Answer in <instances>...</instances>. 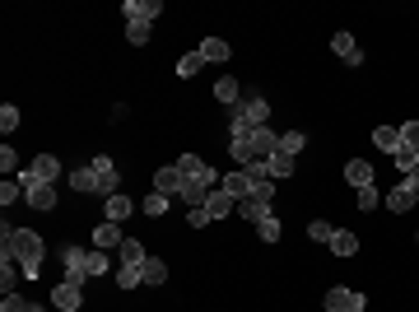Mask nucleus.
Listing matches in <instances>:
<instances>
[{"instance_id":"nucleus-1","label":"nucleus","mask_w":419,"mask_h":312,"mask_svg":"<svg viewBox=\"0 0 419 312\" xmlns=\"http://www.w3.org/2000/svg\"><path fill=\"white\" fill-rule=\"evenodd\" d=\"M42 238L33 233V229H10V224H5V229H0V252H10L14 261H19V275L23 279H38L42 275Z\"/></svg>"},{"instance_id":"nucleus-2","label":"nucleus","mask_w":419,"mask_h":312,"mask_svg":"<svg viewBox=\"0 0 419 312\" xmlns=\"http://www.w3.org/2000/svg\"><path fill=\"white\" fill-rule=\"evenodd\" d=\"M233 117H238V122H247V126H270V103H265L256 89H243V98H238Z\"/></svg>"},{"instance_id":"nucleus-3","label":"nucleus","mask_w":419,"mask_h":312,"mask_svg":"<svg viewBox=\"0 0 419 312\" xmlns=\"http://www.w3.org/2000/svg\"><path fill=\"white\" fill-rule=\"evenodd\" d=\"M52 308L56 312H79L84 308V284H70V279L52 284Z\"/></svg>"},{"instance_id":"nucleus-4","label":"nucleus","mask_w":419,"mask_h":312,"mask_svg":"<svg viewBox=\"0 0 419 312\" xmlns=\"http://www.w3.org/2000/svg\"><path fill=\"white\" fill-rule=\"evenodd\" d=\"M84 261H88V252H84V247H75V243H70V247H61V266H66V279H70V284H84V279H88Z\"/></svg>"},{"instance_id":"nucleus-5","label":"nucleus","mask_w":419,"mask_h":312,"mask_svg":"<svg viewBox=\"0 0 419 312\" xmlns=\"http://www.w3.org/2000/svg\"><path fill=\"white\" fill-rule=\"evenodd\" d=\"M247 145H252L256 158H270V154H280V131L275 126H256V131L247 135Z\"/></svg>"},{"instance_id":"nucleus-6","label":"nucleus","mask_w":419,"mask_h":312,"mask_svg":"<svg viewBox=\"0 0 419 312\" xmlns=\"http://www.w3.org/2000/svg\"><path fill=\"white\" fill-rule=\"evenodd\" d=\"M122 14H126V23H154L159 14H163V5H159V0H126Z\"/></svg>"},{"instance_id":"nucleus-7","label":"nucleus","mask_w":419,"mask_h":312,"mask_svg":"<svg viewBox=\"0 0 419 312\" xmlns=\"http://www.w3.org/2000/svg\"><path fill=\"white\" fill-rule=\"evenodd\" d=\"M182 187H187V178H182V168L168 163L154 173V191H163V196H182Z\"/></svg>"},{"instance_id":"nucleus-8","label":"nucleus","mask_w":419,"mask_h":312,"mask_svg":"<svg viewBox=\"0 0 419 312\" xmlns=\"http://www.w3.org/2000/svg\"><path fill=\"white\" fill-rule=\"evenodd\" d=\"M219 187H224V191H229L233 201H247V196H252V187H256V182H252V178H247L243 168H233V173H224V178H219Z\"/></svg>"},{"instance_id":"nucleus-9","label":"nucleus","mask_w":419,"mask_h":312,"mask_svg":"<svg viewBox=\"0 0 419 312\" xmlns=\"http://www.w3.org/2000/svg\"><path fill=\"white\" fill-rule=\"evenodd\" d=\"M122 243H126L122 224H108V219H103L98 229H93V247H98V252H112V247H122Z\"/></svg>"},{"instance_id":"nucleus-10","label":"nucleus","mask_w":419,"mask_h":312,"mask_svg":"<svg viewBox=\"0 0 419 312\" xmlns=\"http://www.w3.org/2000/svg\"><path fill=\"white\" fill-rule=\"evenodd\" d=\"M131 210H135V201H131V196H122V191L103 201V219H108V224H122V219H131Z\"/></svg>"},{"instance_id":"nucleus-11","label":"nucleus","mask_w":419,"mask_h":312,"mask_svg":"<svg viewBox=\"0 0 419 312\" xmlns=\"http://www.w3.org/2000/svg\"><path fill=\"white\" fill-rule=\"evenodd\" d=\"M331 52L340 56L345 66H364V52H359V42H354L350 33H335V37H331Z\"/></svg>"},{"instance_id":"nucleus-12","label":"nucleus","mask_w":419,"mask_h":312,"mask_svg":"<svg viewBox=\"0 0 419 312\" xmlns=\"http://www.w3.org/2000/svg\"><path fill=\"white\" fill-rule=\"evenodd\" d=\"M28 173H33L38 182H52V187H56V178H61V158H56V154H38L33 163H28Z\"/></svg>"},{"instance_id":"nucleus-13","label":"nucleus","mask_w":419,"mask_h":312,"mask_svg":"<svg viewBox=\"0 0 419 312\" xmlns=\"http://www.w3.org/2000/svg\"><path fill=\"white\" fill-rule=\"evenodd\" d=\"M415 201H419V191H415V187H406V182L386 191V210H391V214H406Z\"/></svg>"},{"instance_id":"nucleus-14","label":"nucleus","mask_w":419,"mask_h":312,"mask_svg":"<svg viewBox=\"0 0 419 312\" xmlns=\"http://www.w3.org/2000/svg\"><path fill=\"white\" fill-rule=\"evenodd\" d=\"M233 205H238V201H233V196H229L224 187H214V191L205 196V210H210V219H229V214H233Z\"/></svg>"},{"instance_id":"nucleus-15","label":"nucleus","mask_w":419,"mask_h":312,"mask_svg":"<svg viewBox=\"0 0 419 312\" xmlns=\"http://www.w3.org/2000/svg\"><path fill=\"white\" fill-rule=\"evenodd\" d=\"M345 182H350L354 191H359V187H373V163H364V158H350V163H345Z\"/></svg>"},{"instance_id":"nucleus-16","label":"nucleus","mask_w":419,"mask_h":312,"mask_svg":"<svg viewBox=\"0 0 419 312\" xmlns=\"http://www.w3.org/2000/svg\"><path fill=\"white\" fill-rule=\"evenodd\" d=\"M70 187H75L79 196H98V173H93V163L75 168V173H70Z\"/></svg>"},{"instance_id":"nucleus-17","label":"nucleus","mask_w":419,"mask_h":312,"mask_svg":"<svg viewBox=\"0 0 419 312\" xmlns=\"http://www.w3.org/2000/svg\"><path fill=\"white\" fill-rule=\"evenodd\" d=\"M373 145L382 149V154H396V149H401V126H377V131H373Z\"/></svg>"},{"instance_id":"nucleus-18","label":"nucleus","mask_w":419,"mask_h":312,"mask_svg":"<svg viewBox=\"0 0 419 312\" xmlns=\"http://www.w3.org/2000/svg\"><path fill=\"white\" fill-rule=\"evenodd\" d=\"M214 98H219V103H229V108H238V98H243V84L224 75L219 84H214Z\"/></svg>"},{"instance_id":"nucleus-19","label":"nucleus","mask_w":419,"mask_h":312,"mask_svg":"<svg viewBox=\"0 0 419 312\" xmlns=\"http://www.w3.org/2000/svg\"><path fill=\"white\" fill-rule=\"evenodd\" d=\"M303 145H308V135H303V131H280V154L298 158V154H303Z\"/></svg>"},{"instance_id":"nucleus-20","label":"nucleus","mask_w":419,"mask_h":312,"mask_svg":"<svg viewBox=\"0 0 419 312\" xmlns=\"http://www.w3.org/2000/svg\"><path fill=\"white\" fill-rule=\"evenodd\" d=\"M331 252H335V257H354V252H359V238H354L350 229H335V238H331Z\"/></svg>"},{"instance_id":"nucleus-21","label":"nucleus","mask_w":419,"mask_h":312,"mask_svg":"<svg viewBox=\"0 0 419 312\" xmlns=\"http://www.w3.org/2000/svg\"><path fill=\"white\" fill-rule=\"evenodd\" d=\"M200 56H205V61H229L233 47L224 42V37H205V42H200Z\"/></svg>"},{"instance_id":"nucleus-22","label":"nucleus","mask_w":419,"mask_h":312,"mask_svg":"<svg viewBox=\"0 0 419 312\" xmlns=\"http://www.w3.org/2000/svg\"><path fill=\"white\" fill-rule=\"evenodd\" d=\"M238 214H243L247 224H261L265 214H270V205H265V201H252V196H247V201H238Z\"/></svg>"},{"instance_id":"nucleus-23","label":"nucleus","mask_w":419,"mask_h":312,"mask_svg":"<svg viewBox=\"0 0 419 312\" xmlns=\"http://www.w3.org/2000/svg\"><path fill=\"white\" fill-rule=\"evenodd\" d=\"M265 173H270V182L289 178V173H294V158H289V154H270V158H265Z\"/></svg>"},{"instance_id":"nucleus-24","label":"nucleus","mask_w":419,"mask_h":312,"mask_svg":"<svg viewBox=\"0 0 419 312\" xmlns=\"http://www.w3.org/2000/svg\"><path fill=\"white\" fill-rule=\"evenodd\" d=\"M140 275H144V284H163V279H168V266H163L159 257H144Z\"/></svg>"},{"instance_id":"nucleus-25","label":"nucleus","mask_w":419,"mask_h":312,"mask_svg":"<svg viewBox=\"0 0 419 312\" xmlns=\"http://www.w3.org/2000/svg\"><path fill=\"white\" fill-rule=\"evenodd\" d=\"M23 201V182L19 178H5L0 182V205H19Z\"/></svg>"},{"instance_id":"nucleus-26","label":"nucleus","mask_w":419,"mask_h":312,"mask_svg":"<svg viewBox=\"0 0 419 312\" xmlns=\"http://www.w3.org/2000/svg\"><path fill=\"white\" fill-rule=\"evenodd\" d=\"M108 266H112V261H108V252H98V247H88V261H84L88 279H93V275H108Z\"/></svg>"},{"instance_id":"nucleus-27","label":"nucleus","mask_w":419,"mask_h":312,"mask_svg":"<svg viewBox=\"0 0 419 312\" xmlns=\"http://www.w3.org/2000/svg\"><path fill=\"white\" fill-rule=\"evenodd\" d=\"M350 299H354V289H326V299H321V303H326V312H345V308H350Z\"/></svg>"},{"instance_id":"nucleus-28","label":"nucleus","mask_w":419,"mask_h":312,"mask_svg":"<svg viewBox=\"0 0 419 312\" xmlns=\"http://www.w3.org/2000/svg\"><path fill=\"white\" fill-rule=\"evenodd\" d=\"M200 66H205V56H200V52H187L182 61H177V75L191 79V75H200Z\"/></svg>"},{"instance_id":"nucleus-29","label":"nucleus","mask_w":419,"mask_h":312,"mask_svg":"<svg viewBox=\"0 0 419 312\" xmlns=\"http://www.w3.org/2000/svg\"><path fill=\"white\" fill-rule=\"evenodd\" d=\"M122 266H144V247L135 243V238H126V243H122Z\"/></svg>"},{"instance_id":"nucleus-30","label":"nucleus","mask_w":419,"mask_h":312,"mask_svg":"<svg viewBox=\"0 0 419 312\" xmlns=\"http://www.w3.org/2000/svg\"><path fill=\"white\" fill-rule=\"evenodd\" d=\"M117 284H122V289H135V284H144V275H140V266H117Z\"/></svg>"},{"instance_id":"nucleus-31","label":"nucleus","mask_w":419,"mask_h":312,"mask_svg":"<svg viewBox=\"0 0 419 312\" xmlns=\"http://www.w3.org/2000/svg\"><path fill=\"white\" fill-rule=\"evenodd\" d=\"M391 163H396L401 173H406V178H410V173H415V168H419V154H415V149H406V145H401L396 154H391Z\"/></svg>"},{"instance_id":"nucleus-32","label":"nucleus","mask_w":419,"mask_h":312,"mask_svg":"<svg viewBox=\"0 0 419 312\" xmlns=\"http://www.w3.org/2000/svg\"><path fill=\"white\" fill-rule=\"evenodd\" d=\"M256 238H261V243H280V219L275 214H265V219L256 224Z\"/></svg>"},{"instance_id":"nucleus-33","label":"nucleus","mask_w":419,"mask_h":312,"mask_svg":"<svg viewBox=\"0 0 419 312\" xmlns=\"http://www.w3.org/2000/svg\"><path fill=\"white\" fill-rule=\"evenodd\" d=\"M308 238H312V243H326V247H331L335 229H331V224H326V219H312V224H308Z\"/></svg>"},{"instance_id":"nucleus-34","label":"nucleus","mask_w":419,"mask_h":312,"mask_svg":"<svg viewBox=\"0 0 419 312\" xmlns=\"http://www.w3.org/2000/svg\"><path fill=\"white\" fill-rule=\"evenodd\" d=\"M140 210H144V214H154V219H159V214L168 210V196H163V191H149V196L140 201Z\"/></svg>"},{"instance_id":"nucleus-35","label":"nucleus","mask_w":419,"mask_h":312,"mask_svg":"<svg viewBox=\"0 0 419 312\" xmlns=\"http://www.w3.org/2000/svg\"><path fill=\"white\" fill-rule=\"evenodd\" d=\"M229 154H233V163H243V168H247V163H252V158H256L247 140H229Z\"/></svg>"},{"instance_id":"nucleus-36","label":"nucleus","mask_w":419,"mask_h":312,"mask_svg":"<svg viewBox=\"0 0 419 312\" xmlns=\"http://www.w3.org/2000/svg\"><path fill=\"white\" fill-rule=\"evenodd\" d=\"M0 131H5V135L19 131V108H14V103H5V108H0Z\"/></svg>"},{"instance_id":"nucleus-37","label":"nucleus","mask_w":419,"mask_h":312,"mask_svg":"<svg viewBox=\"0 0 419 312\" xmlns=\"http://www.w3.org/2000/svg\"><path fill=\"white\" fill-rule=\"evenodd\" d=\"M126 42L144 47V42H149V23H126Z\"/></svg>"},{"instance_id":"nucleus-38","label":"nucleus","mask_w":419,"mask_h":312,"mask_svg":"<svg viewBox=\"0 0 419 312\" xmlns=\"http://www.w3.org/2000/svg\"><path fill=\"white\" fill-rule=\"evenodd\" d=\"M401 145L419 154V122H406V126H401Z\"/></svg>"},{"instance_id":"nucleus-39","label":"nucleus","mask_w":419,"mask_h":312,"mask_svg":"<svg viewBox=\"0 0 419 312\" xmlns=\"http://www.w3.org/2000/svg\"><path fill=\"white\" fill-rule=\"evenodd\" d=\"M0 168H5V178H14V173H19V154H14V145L0 149Z\"/></svg>"},{"instance_id":"nucleus-40","label":"nucleus","mask_w":419,"mask_h":312,"mask_svg":"<svg viewBox=\"0 0 419 312\" xmlns=\"http://www.w3.org/2000/svg\"><path fill=\"white\" fill-rule=\"evenodd\" d=\"M177 168H182V178H196L200 168H205V158H196V154H182V158H177Z\"/></svg>"},{"instance_id":"nucleus-41","label":"nucleus","mask_w":419,"mask_h":312,"mask_svg":"<svg viewBox=\"0 0 419 312\" xmlns=\"http://www.w3.org/2000/svg\"><path fill=\"white\" fill-rule=\"evenodd\" d=\"M377 201H382V196H377V187H359V210H377Z\"/></svg>"},{"instance_id":"nucleus-42","label":"nucleus","mask_w":419,"mask_h":312,"mask_svg":"<svg viewBox=\"0 0 419 312\" xmlns=\"http://www.w3.org/2000/svg\"><path fill=\"white\" fill-rule=\"evenodd\" d=\"M0 312H33V303L23 299V294H10V299L0 303Z\"/></svg>"},{"instance_id":"nucleus-43","label":"nucleus","mask_w":419,"mask_h":312,"mask_svg":"<svg viewBox=\"0 0 419 312\" xmlns=\"http://www.w3.org/2000/svg\"><path fill=\"white\" fill-rule=\"evenodd\" d=\"M243 173H247L252 182H270V173H265V158H252V163H247Z\"/></svg>"},{"instance_id":"nucleus-44","label":"nucleus","mask_w":419,"mask_h":312,"mask_svg":"<svg viewBox=\"0 0 419 312\" xmlns=\"http://www.w3.org/2000/svg\"><path fill=\"white\" fill-rule=\"evenodd\" d=\"M252 201H265V205H270V201H275V182H256V187H252Z\"/></svg>"},{"instance_id":"nucleus-45","label":"nucleus","mask_w":419,"mask_h":312,"mask_svg":"<svg viewBox=\"0 0 419 312\" xmlns=\"http://www.w3.org/2000/svg\"><path fill=\"white\" fill-rule=\"evenodd\" d=\"M187 224H191V229H205V224H210V210H205V205H191V210H187Z\"/></svg>"},{"instance_id":"nucleus-46","label":"nucleus","mask_w":419,"mask_h":312,"mask_svg":"<svg viewBox=\"0 0 419 312\" xmlns=\"http://www.w3.org/2000/svg\"><path fill=\"white\" fill-rule=\"evenodd\" d=\"M93 173H117V158L112 154H93Z\"/></svg>"},{"instance_id":"nucleus-47","label":"nucleus","mask_w":419,"mask_h":312,"mask_svg":"<svg viewBox=\"0 0 419 312\" xmlns=\"http://www.w3.org/2000/svg\"><path fill=\"white\" fill-rule=\"evenodd\" d=\"M364 308H368V294L354 289V299H350V308H345V312H364Z\"/></svg>"},{"instance_id":"nucleus-48","label":"nucleus","mask_w":419,"mask_h":312,"mask_svg":"<svg viewBox=\"0 0 419 312\" xmlns=\"http://www.w3.org/2000/svg\"><path fill=\"white\" fill-rule=\"evenodd\" d=\"M406 187H415V191H419V168H415V173L406 178Z\"/></svg>"},{"instance_id":"nucleus-49","label":"nucleus","mask_w":419,"mask_h":312,"mask_svg":"<svg viewBox=\"0 0 419 312\" xmlns=\"http://www.w3.org/2000/svg\"><path fill=\"white\" fill-rule=\"evenodd\" d=\"M415 243H419V233H415Z\"/></svg>"}]
</instances>
